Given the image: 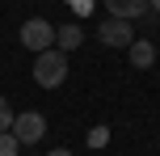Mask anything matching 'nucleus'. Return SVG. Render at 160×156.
I'll use <instances>...</instances> for the list:
<instances>
[{
	"label": "nucleus",
	"mask_w": 160,
	"mask_h": 156,
	"mask_svg": "<svg viewBox=\"0 0 160 156\" xmlns=\"http://www.w3.org/2000/svg\"><path fill=\"white\" fill-rule=\"evenodd\" d=\"M63 80H68V55H63L59 47L38 51V55H34V84H42V89H59Z\"/></svg>",
	"instance_id": "obj_1"
},
{
	"label": "nucleus",
	"mask_w": 160,
	"mask_h": 156,
	"mask_svg": "<svg viewBox=\"0 0 160 156\" xmlns=\"http://www.w3.org/2000/svg\"><path fill=\"white\" fill-rule=\"evenodd\" d=\"M8 131L17 135V143H21V148H34V143L47 139V118H42L38 110H25V114L13 118V127H8Z\"/></svg>",
	"instance_id": "obj_2"
},
{
	"label": "nucleus",
	"mask_w": 160,
	"mask_h": 156,
	"mask_svg": "<svg viewBox=\"0 0 160 156\" xmlns=\"http://www.w3.org/2000/svg\"><path fill=\"white\" fill-rule=\"evenodd\" d=\"M21 47L34 51V55H38V51H51L55 47V25L42 21V17H30V21L21 25Z\"/></svg>",
	"instance_id": "obj_3"
},
{
	"label": "nucleus",
	"mask_w": 160,
	"mask_h": 156,
	"mask_svg": "<svg viewBox=\"0 0 160 156\" xmlns=\"http://www.w3.org/2000/svg\"><path fill=\"white\" fill-rule=\"evenodd\" d=\"M101 42H105V47H131V42H135V30H131V21H122V17H110V21L101 25Z\"/></svg>",
	"instance_id": "obj_4"
},
{
	"label": "nucleus",
	"mask_w": 160,
	"mask_h": 156,
	"mask_svg": "<svg viewBox=\"0 0 160 156\" xmlns=\"http://www.w3.org/2000/svg\"><path fill=\"white\" fill-rule=\"evenodd\" d=\"M110 17H122V21H135V17L148 13V0H105Z\"/></svg>",
	"instance_id": "obj_5"
},
{
	"label": "nucleus",
	"mask_w": 160,
	"mask_h": 156,
	"mask_svg": "<svg viewBox=\"0 0 160 156\" xmlns=\"http://www.w3.org/2000/svg\"><path fill=\"white\" fill-rule=\"evenodd\" d=\"M80 42H84V30H80L76 21H68V25H59V30H55V47L63 51V55H68V51H76Z\"/></svg>",
	"instance_id": "obj_6"
},
{
	"label": "nucleus",
	"mask_w": 160,
	"mask_h": 156,
	"mask_svg": "<svg viewBox=\"0 0 160 156\" xmlns=\"http://www.w3.org/2000/svg\"><path fill=\"white\" fill-rule=\"evenodd\" d=\"M131 68H152L156 63V47H152V42H143V38H139V42H131Z\"/></svg>",
	"instance_id": "obj_7"
},
{
	"label": "nucleus",
	"mask_w": 160,
	"mask_h": 156,
	"mask_svg": "<svg viewBox=\"0 0 160 156\" xmlns=\"http://www.w3.org/2000/svg\"><path fill=\"white\" fill-rule=\"evenodd\" d=\"M0 156H21V143L13 131H0Z\"/></svg>",
	"instance_id": "obj_8"
},
{
	"label": "nucleus",
	"mask_w": 160,
	"mask_h": 156,
	"mask_svg": "<svg viewBox=\"0 0 160 156\" xmlns=\"http://www.w3.org/2000/svg\"><path fill=\"white\" fill-rule=\"evenodd\" d=\"M105 139H110L105 127H93V131H88V148H105Z\"/></svg>",
	"instance_id": "obj_9"
},
{
	"label": "nucleus",
	"mask_w": 160,
	"mask_h": 156,
	"mask_svg": "<svg viewBox=\"0 0 160 156\" xmlns=\"http://www.w3.org/2000/svg\"><path fill=\"white\" fill-rule=\"evenodd\" d=\"M13 118H17V114H13V106L0 97V131H8V127H13Z\"/></svg>",
	"instance_id": "obj_10"
},
{
	"label": "nucleus",
	"mask_w": 160,
	"mask_h": 156,
	"mask_svg": "<svg viewBox=\"0 0 160 156\" xmlns=\"http://www.w3.org/2000/svg\"><path fill=\"white\" fill-rule=\"evenodd\" d=\"M47 156H72V152H68V148H51Z\"/></svg>",
	"instance_id": "obj_11"
},
{
	"label": "nucleus",
	"mask_w": 160,
	"mask_h": 156,
	"mask_svg": "<svg viewBox=\"0 0 160 156\" xmlns=\"http://www.w3.org/2000/svg\"><path fill=\"white\" fill-rule=\"evenodd\" d=\"M148 8H156V13H160V0H148Z\"/></svg>",
	"instance_id": "obj_12"
}]
</instances>
